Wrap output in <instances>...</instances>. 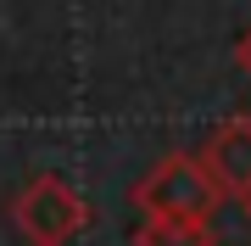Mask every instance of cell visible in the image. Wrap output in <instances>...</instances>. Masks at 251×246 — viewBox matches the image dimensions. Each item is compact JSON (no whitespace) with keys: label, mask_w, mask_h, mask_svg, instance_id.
Listing matches in <instances>:
<instances>
[{"label":"cell","mask_w":251,"mask_h":246,"mask_svg":"<svg viewBox=\"0 0 251 246\" xmlns=\"http://www.w3.org/2000/svg\"><path fill=\"white\" fill-rule=\"evenodd\" d=\"M134 246H212V224H190V219H140Z\"/></svg>","instance_id":"cell-4"},{"label":"cell","mask_w":251,"mask_h":246,"mask_svg":"<svg viewBox=\"0 0 251 246\" xmlns=\"http://www.w3.org/2000/svg\"><path fill=\"white\" fill-rule=\"evenodd\" d=\"M234 62H240V73L251 79V28H246L240 39H234Z\"/></svg>","instance_id":"cell-5"},{"label":"cell","mask_w":251,"mask_h":246,"mask_svg":"<svg viewBox=\"0 0 251 246\" xmlns=\"http://www.w3.org/2000/svg\"><path fill=\"white\" fill-rule=\"evenodd\" d=\"M128 201L140 207V219H190V224H206L218 196V185L206 179L201 157L196 151H168L156 157V168L128 191Z\"/></svg>","instance_id":"cell-1"},{"label":"cell","mask_w":251,"mask_h":246,"mask_svg":"<svg viewBox=\"0 0 251 246\" xmlns=\"http://www.w3.org/2000/svg\"><path fill=\"white\" fill-rule=\"evenodd\" d=\"M246 213H251V201H246Z\"/></svg>","instance_id":"cell-6"},{"label":"cell","mask_w":251,"mask_h":246,"mask_svg":"<svg viewBox=\"0 0 251 246\" xmlns=\"http://www.w3.org/2000/svg\"><path fill=\"white\" fill-rule=\"evenodd\" d=\"M201 168L206 179L218 185V196H234V201H251V112H234L201 140Z\"/></svg>","instance_id":"cell-3"},{"label":"cell","mask_w":251,"mask_h":246,"mask_svg":"<svg viewBox=\"0 0 251 246\" xmlns=\"http://www.w3.org/2000/svg\"><path fill=\"white\" fill-rule=\"evenodd\" d=\"M11 224L28 246H73L90 224V201L62 173H28L23 191L11 196Z\"/></svg>","instance_id":"cell-2"}]
</instances>
